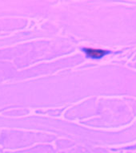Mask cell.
<instances>
[{
  "mask_svg": "<svg viewBox=\"0 0 136 153\" xmlns=\"http://www.w3.org/2000/svg\"><path fill=\"white\" fill-rule=\"evenodd\" d=\"M84 52L88 57H92V58H101L104 57L105 55L108 53L107 50H101V49H94V48H84Z\"/></svg>",
  "mask_w": 136,
  "mask_h": 153,
  "instance_id": "6da1fadb",
  "label": "cell"
}]
</instances>
